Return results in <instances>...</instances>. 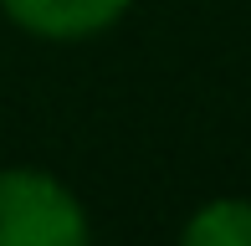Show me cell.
Here are the masks:
<instances>
[{"label": "cell", "mask_w": 251, "mask_h": 246, "mask_svg": "<svg viewBox=\"0 0 251 246\" xmlns=\"http://www.w3.org/2000/svg\"><path fill=\"white\" fill-rule=\"evenodd\" d=\"M0 246H93L82 200L47 170H0Z\"/></svg>", "instance_id": "1"}, {"label": "cell", "mask_w": 251, "mask_h": 246, "mask_svg": "<svg viewBox=\"0 0 251 246\" xmlns=\"http://www.w3.org/2000/svg\"><path fill=\"white\" fill-rule=\"evenodd\" d=\"M0 10L41 41H77L108 31L128 10V0H0Z\"/></svg>", "instance_id": "2"}, {"label": "cell", "mask_w": 251, "mask_h": 246, "mask_svg": "<svg viewBox=\"0 0 251 246\" xmlns=\"http://www.w3.org/2000/svg\"><path fill=\"white\" fill-rule=\"evenodd\" d=\"M179 246H251V200H210L190 216Z\"/></svg>", "instance_id": "3"}]
</instances>
